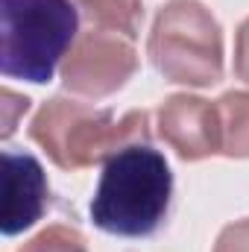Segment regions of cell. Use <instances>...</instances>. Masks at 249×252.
Segmentation results:
<instances>
[{"instance_id":"obj_1","label":"cell","mask_w":249,"mask_h":252,"mask_svg":"<svg viewBox=\"0 0 249 252\" xmlns=\"http://www.w3.org/2000/svg\"><path fill=\"white\" fill-rule=\"evenodd\" d=\"M30 138L62 170H85L109 161L132 144H150V115L141 109L118 118L112 109H94L79 100H47L32 124Z\"/></svg>"},{"instance_id":"obj_2","label":"cell","mask_w":249,"mask_h":252,"mask_svg":"<svg viewBox=\"0 0 249 252\" xmlns=\"http://www.w3.org/2000/svg\"><path fill=\"white\" fill-rule=\"evenodd\" d=\"M170 196L167 158L150 144H132L106 161L91 199V220L109 235L147 238L164 223Z\"/></svg>"},{"instance_id":"obj_3","label":"cell","mask_w":249,"mask_h":252,"mask_svg":"<svg viewBox=\"0 0 249 252\" xmlns=\"http://www.w3.org/2000/svg\"><path fill=\"white\" fill-rule=\"evenodd\" d=\"M73 0H0V70L9 79L50 82L76 44Z\"/></svg>"},{"instance_id":"obj_4","label":"cell","mask_w":249,"mask_h":252,"mask_svg":"<svg viewBox=\"0 0 249 252\" xmlns=\"http://www.w3.org/2000/svg\"><path fill=\"white\" fill-rule=\"evenodd\" d=\"M147 53L167 82L208 88L223 79V30L199 0H170L158 9Z\"/></svg>"},{"instance_id":"obj_5","label":"cell","mask_w":249,"mask_h":252,"mask_svg":"<svg viewBox=\"0 0 249 252\" xmlns=\"http://www.w3.org/2000/svg\"><path fill=\"white\" fill-rule=\"evenodd\" d=\"M138 70V53L132 47V38L91 30L76 38L70 53L62 62V82L67 91L79 97H109L121 91L132 73Z\"/></svg>"},{"instance_id":"obj_6","label":"cell","mask_w":249,"mask_h":252,"mask_svg":"<svg viewBox=\"0 0 249 252\" xmlns=\"http://www.w3.org/2000/svg\"><path fill=\"white\" fill-rule=\"evenodd\" d=\"M158 135L179 158L199 161L220 153V115L217 103L193 94H173L158 109Z\"/></svg>"},{"instance_id":"obj_7","label":"cell","mask_w":249,"mask_h":252,"mask_svg":"<svg viewBox=\"0 0 249 252\" xmlns=\"http://www.w3.org/2000/svg\"><path fill=\"white\" fill-rule=\"evenodd\" d=\"M50 185L44 167L30 153H3V235H21L47 211Z\"/></svg>"},{"instance_id":"obj_8","label":"cell","mask_w":249,"mask_h":252,"mask_svg":"<svg viewBox=\"0 0 249 252\" xmlns=\"http://www.w3.org/2000/svg\"><path fill=\"white\" fill-rule=\"evenodd\" d=\"M73 3L85 15V21L97 30L118 32L126 38H135L141 32L144 21L141 0H73Z\"/></svg>"},{"instance_id":"obj_9","label":"cell","mask_w":249,"mask_h":252,"mask_svg":"<svg viewBox=\"0 0 249 252\" xmlns=\"http://www.w3.org/2000/svg\"><path fill=\"white\" fill-rule=\"evenodd\" d=\"M220 153L229 158H249V94L229 91L217 100Z\"/></svg>"},{"instance_id":"obj_10","label":"cell","mask_w":249,"mask_h":252,"mask_svg":"<svg viewBox=\"0 0 249 252\" xmlns=\"http://www.w3.org/2000/svg\"><path fill=\"white\" fill-rule=\"evenodd\" d=\"M18 252H88V244L82 232H76L73 226L53 223L44 232H38L32 241H27Z\"/></svg>"},{"instance_id":"obj_11","label":"cell","mask_w":249,"mask_h":252,"mask_svg":"<svg viewBox=\"0 0 249 252\" xmlns=\"http://www.w3.org/2000/svg\"><path fill=\"white\" fill-rule=\"evenodd\" d=\"M214 252H249V220L226 226L214 244Z\"/></svg>"},{"instance_id":"obj_12","label":"cell","mask_w":249,"mask_h":252,"mask_svg":"<svg viewBox=\"0 0 249 252\" xmlns=\"http://www.w3.org/2000/svg\"><path fill=\"white\" fill-rule=\"evenodd\" d=\"M235 73L249 85V18L238 27L235 35Z\"/></svg>"},{"instance_id":"obj_13","label":"cell","mask_w":249,"mask_h":252,"mask_svg":"<svg viewBox=\"0 0 249 252\" xmlns=\"http://www.w3.org/2000/svg\"><path fill=\"white\" fill-rule=\"evenodd\" d=\"M3 109H6V121H3V138H9L15 132V112H27L30 109V100L3 88Z\"/></svg>"}]
</instances>
